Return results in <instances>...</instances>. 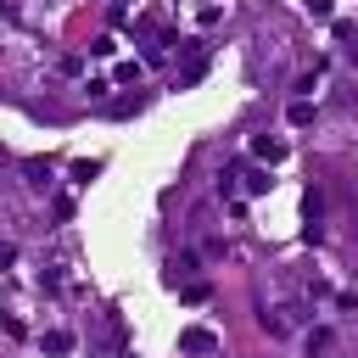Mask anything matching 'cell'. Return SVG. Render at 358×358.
<instances>
[{"instance_id":"obj_1","label":"cell","mask_w":358,"mask_h":358,"mask_svg":"<svg viewBox=\"0 0 358 358\" xmlns=\"http://www.w3.org/2000/svg\"><path fill=\"white\" fill-rule=\"evenodd\" d=\"M179 347H185V352H213L218 341H213V330H185V336H179Z\"/></svg>"},{"instance_id":"obj_2","label":"cell","mask_w":358,"mask_h":358,"mask_svg":"<svg viewBox=\"0 0 358 358\" xmlns=\"http://www.w3.org/2000/svg\"><path fill=\"white\" fill-rule=\"evenodd\" d=\"M252 151H257V157H268V162H280V157H285V145H280V140H268V134H263V140H252Z\"/></svg>"},{"instance_id":"obj_3","label":"cell","mask_w":358,"mask_h":358,"mask_svg":"<svg viewBox=\"0 0 358 358\" xmlns=\"http://www.w3.org/2000/svg\"><path fill=\"white\" fill-rule=\"evenodd\" d=\"M45 347H50V352H67V347H73V336H67V330H50V336H45Z\"/></svg>"},{"instance_id":"obj_4","label":"cell","mask_w":358,"mask_h":358,"mask_svg":"<svg viewBox=\"0 0 358 358\" xmlns=\"http://www.w3.org/2000/svg\"><path fill=\"white\" fill-rule=\"evenodd\" d=\"M291 123H296V129H302V123H313V106H308V101H296V106H291Z\"/></svg>"},{"instance_id":"obj_5","label":"cell","mask_w":358,"mask_h":358,"mask_svg":"<svg viewBox=\"0 0 358 358\" xmlns=\"http://www.w3.org/2000/svg\"><path fill=\"white\" fill-rule=\"evenodd\" d=\"M246 190L257 196V190H268V173H257V168H246Z\"/></svg>"}]
</instances>
